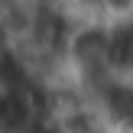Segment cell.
<instances>
[{
  "label": "cell",
  "mask_w": 133,
  "mask_h": 133,
  "mask_svg": "<svg viewBox=\"0 0 133 133\" xmlns=\"http://www.w3.org/2000/svg\"><path fill=\"white\" fill-rule=\"evenodd\" d=\"M91 6H94V19L107 29L133 26V0H91Z\"/></svg>",
  "instance_id": "cell-1"
}]
</instances>
